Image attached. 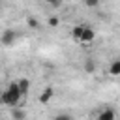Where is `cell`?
Segmentation results:
<instances>
[{"label": "cell", "mask_w": 120, "mask_h": 120, "mask_svg": "<svg viewBox=\"0 0 120 120\" xmlns=\"http://www.w3.org/2000/svg\"><path fill=\"white\" fill-rule=\"evenodd\" d=\"M21 101H22V96L19 92L17 81H13L8 84L6 90H2V105H8L11 109V107H21Z\"/></svg>", "instance_id": "1"}, {"label": "cell", "mask_w": 120, "mask_h": 120, "mask_svg": "<svg viewBox=\"0 0 120 120\" xmlns=\"http://www.w3.org/2000/svg\"><path fill=\"white\" fill-rule=\"evenodd\" d=\"M17 38H19V34H17L15 30H11V28H6V30L0 34V43H2L4 47H11V45H15Z\"/></svg>", "instance_id": "2"}, {"label": "cell", "mask_w": 120, "mask_h": 120, "mask_svg": "<svg viewBox=\"0 0 120 120\" xmlns=\"http://www.w3.org/2000/svg\"><path fill=\"white\" fill-rule=\"evenodd\" d=\"M94 120H116V112L111 107H103V109L98 111V114H96Z\"/></svg>", "instance_id": "3"}, {"label": "cell", "mask_w": 120, "mask_h": 120, "mask_svg": "<svg viewBox=\"0 0 120 120\" xmlns=\"http://www.w3.org/2000/svg\"><path fill=\"white\" fill-rule=\"evenodd\" d=\"M94 38H96V30H94L92 26L84 24V30H82V36H81V41H79V43L88 45V43H92V41H94Z\"/></svg>", "instance_id": "4"}, {"label": "cell", "mask_w": 120, "mask_h": 120, "mask_svg": "<svg viewBox=\"0 0 120 120\" xmlns=\"http://www.w3.org/2000/svg\"><path fill=\"white\" fill-rule=\"evenodd\" d=\"M52 96H54V88H52V86H45V88L41 90V94H39L38 99H39V103L45 105V103H49V101L52 99Z\"/></svg>", "instance_id": "5"}, {"label": "cell", "mask_w": 120, "mask_h": 120, "mask_svg": "<svg viewBox=\"0 0 120 120\" xmlns=\"http://www.w3.org/2000/svg\"><path fill=\"white\" fill-rule=\"evenodd\" d=\"M17 86H19V92H21V96H26V94L30 92V86H32V82H30V79L22 77V79H19V81H17Z\"/></svg>", "instance_id": "6"}, {"label": "cell", "mask_w": 120, "mask_h": 120, "mask_svg": "<svg viewBox=\"0 0 120 120\" xmlns=\"http://www.w3.org/2000/svg\"><path fill=\"white\" fill-rule=\"evenodd\" d=\"M82 69H84L86 73H90V75H92V73H94V71L98 69V64H96V60H94V58H90V56H88V58H84Z\"/></svg>", "instance_id": "7"}, {"label": "cell", "mask_w": 120, "mask_h": 120, "mask_svg": "<svg viewBox=\"0 0 120 120\" xmlns=\"http://www.w3.org/2000/svg\"><path fill=\"white\" fill-rule=\"evenodd\" d=\"M11 118L13 120H26V111L21 109V107H11Z\"/></svg>", "instance_id": "8"}, {"label": "cell", "mask_w": 120, "mask_h": 120, "mask_svg": "<svg viewBox=\"0 0 120 120\" xmlns=\"http://www.w3.org/2000/svg\"><path fill=\"white\" fill-rule=\"evenodd\" d=\"M82 30H84V24H75V26L71 28V39H75V41H81Z\"/></svg>", "instance_id": "9"}, {"label": "cell", "mask_w": 120, "mask_h": 120, "mask_svg": "<svg viewBox=\"0 0 120 120\" xmlns=\"http://www.w3.org/2000/svg\"><path fill=\"white\" fill-rule=\"evenodd\" d=\"M109 75H120V58L111 60V64H109Z\"/></svg>", "instance_id": "10"}, {"label": "cell", "mask_w": 120, "mask_h": 120, "mask_svg": "<svg viewBox=\"0 0 120 120\" xmlns=\"http://www.w3.org/2000/svg\"><path fill=\"white\" fill-rule=\"evenodd\" d=\"M26 24H28L32 30H38V28H39V21H38L34 15H28V17H26Z\"/></svg>", "instance_id": "11"}, {"label": "cell", "mask_w": 120, "mask_h": 120, "mask_svg": "<svg viewBox=\"0 0 120 120\" xmlns=\"http://www.w3.org/2000/svg\"><path fill=\"white\" fill-rule=\"evenodd\" d=\"M51 120H73V116L68 114V112H58V114H54Z\"/></svg>", "instance_id": "12"}, {"label": "cell", "mask_w": 120, "mask_h": 120, "mask_svg": "<svg viewBox=\"0 0 120 120\" xmlns=\"http://www.w3.org/2000/svg\"><path fill=\"white\" fill-rule=\"evenodd\" d=\"M47 24H49V26H52V28H54V26H58V24H60V17H56V15H52V17H49V21H47Z\"/></svg>", "instance_id": "13"}, {"label": "cell", "mask_w": 120, "mask_h": 120, "mask_svg": "<svg viewBox=\"0 0 120 120\" xmlns=\"http://www.w3.org/2000/svg\"><path fill=\"white\" fill-rule=\"evenodd\" d=\"M82 4L86 8H98L99 6V0H82Z\"/></svg>", "instance_id": "14"}, {"label": "cell", "mask_w": 120, "mask_h": 120, "mask_svg": "<svg viewBox=\"0 0 120 120\" xmlns=\"http://www.w3.org/2000/svg\"><path fill=\"white\" fill-rule=\"evenodd\" d=\"M45 4H49L51 8H60L64 4V0H45Z\"/></svg>", "instance_id": "15"}, {"label": "cell", "mask_w": 120, "mask_h": 120, "mask_svg": "<svg viewBox=\"0 0 120 120\" xmlns=\"http://www.w3.org/2000/svg\"><path fill=\"white\" fill-rule=\"evenodd\" d=\"M0 105H2V92H0Z\"/></svg>", "instance_id": "16"}]
</instances>
